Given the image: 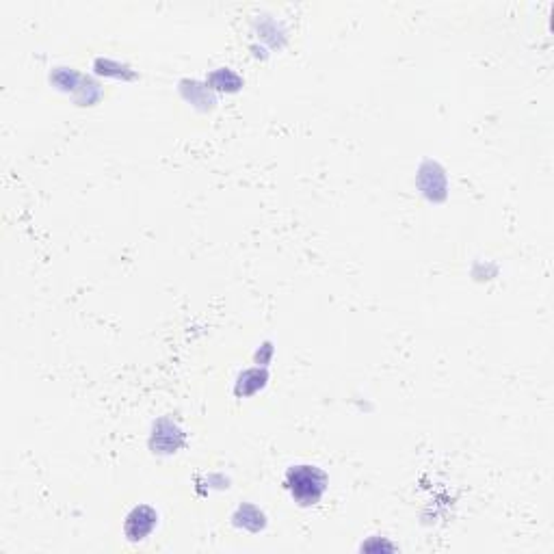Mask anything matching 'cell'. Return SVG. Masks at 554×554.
I'll return each instance as SVG.
<instances>
[{
	"label": "cell",
	"mask_w": 554,
	"mask_h": 554,
	"mask_svg": "<svg viewBox=\"0 0 554 554\" xmlns=\"http://www.w3.org/2000/svg\"><path fill=\"white\" fill-rule=\"evenodd\" d=\"M286 485L299 505H314L321 500L327 487V479L319 468L295 466L286 474Z\"/></svg>",
	"instance_id": "cell-1"
}]
</instances>
